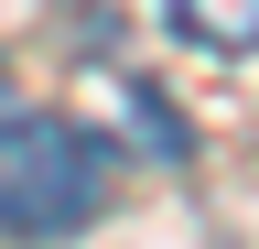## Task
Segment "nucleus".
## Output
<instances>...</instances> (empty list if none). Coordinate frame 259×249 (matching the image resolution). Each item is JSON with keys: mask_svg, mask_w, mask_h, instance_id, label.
<instances>
[{"mask_svg": "<svg viewBox=\"0 0 259 249\" xmlns=\"http://www.w3.org/2000/svg\"><path fill=\"white\" fill-rule=\"evenodd\" d=\"M108 206V152L76 119H0V228L11 238H76Z\"/></svg>", "mask_w": 259, "mask_h": 249, "instance_id": "f257e3e1", "label": "nucleus"}, {"mask_svg": "<svg viewBox=\"0 0 259 249\" xmlns=\"http://www.w3.org/2000/svg\"><path fill=\"white\" fill-rule=\"evenodd\" d=\"M162 11H173V33L205 44V54H259V0H162Z\"/></svg>", "mask_w": 259, "mask_h": 249, "instance_id": "f03ea898", "label": "nucleus"}]
</instances>
